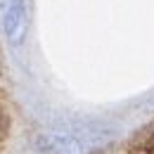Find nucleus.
I'll use <instances>...</instances> for the list:
<instances>
[{
    "instance_id": "20e7f679",
    "label": "nucleus",
    "mask_w": 154,
    "mask_h": 154,
    "mask_svg": "<svg viewBox=\"0 0 154 154\" xmlns=\"http://www.w3.org/2000/svg\"><path fill=\"white\" fill-rule=\"evenodd\" d=\"M149 104H154V97H152V100H149Z\"/></svg>"
},
{
    "instance_id": "7ed1b4c3",
    "label": "nucleus",
    "mask_w": 154,
    "mask_h": 154,
    "mask_svg": "<svg viewBox=\"0 0 154 154\" xmlns=\"http://www.w3.org/2000/svg\"><path fill=\"white\" fill-rule=\"evenodd\" d=\"M131 154H149V152H145V149H135V152H131Z\"/></svg>"
},
{
    "instance_id": "39448f33",
    "label": "nucleus",
    "mask_w": 154,
    "mask_h": 154,
    "mask_svg": "<svg viewBox=\"0 0 154 154\" xmlns=\"http://www.w3.org/2000/svg\"><path fill=\"white\" fill-rule=\"evenodd\" d=\"M149 154H154V147H152V149H149Z\"/></svg>"
},
{
    "instance_id": "f03ea898",
    "label": "nucleus",
    "mask_w": 154,
    "mask_h": 154,
    "mask_svg": "<svg viewBox=\"0 0 154 154\" xmlns=\"http://www.w3.org/2000/svg\"><path fill=\"white\" fill-rule=\"evenodd\" d=\"M0 31L10 45H21L26 33V7L24 0H0Z\"/></svg>"
},
{
    "instance_id": "f257e3e1",
    "label": "nucleus",
    "mask_w": 154,
    "mask_h": 154,
    "mask_svg": "<svg viewBox=\"0 0 154 154\" xmlns=\"http://www.w3.org/2000/svg\"><path fill=\"white\" fill-rule=\"evenodd\" d=\"M116 131L95 123H74L64 128H50L36 135L40 154H100L116 142Z\"/></svg>"
}]
</instances>
